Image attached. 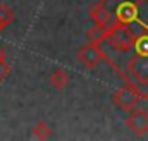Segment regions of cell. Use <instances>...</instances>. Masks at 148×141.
Instances as JSON below:
<instances>
[{
    "label": "cell",
    "mask_w": 148,
    "mask_h": 141,
    "mask_svg": "<svg viewBox=\"0 0 148 141\" xmlns=\"http://www.w3.org/2000/svg\"><path fill=\"white\" fill-rule=\"evenodd\" d=\"M50 84H52L57 91L66 90L67 84H69V74L64 69H55L52 72V76H50Z\"/></svg>",
    "instance_id": "cell-6"
},
{
    "label": "cell",
    "mask_w": 148,
    "mask_h": 141,
    "mask_svg": "<svg viewBox=\"0 0 148 141\" xmlns=\"http://www.w3.org/2000/svg\"><path fill=\"white\" fill-rule=\"evenodd\" d=\"M77 60L86 67V69H95L102 60H103V52L100 50L98 45L88 43L77 50Z\"/></svg>",
    "instance_id": "cell-3"
},
{
    "label": "cell",
    "mask_w": 148,
    "mask_h": 141,
    "mask_svg": "<svg viewBox=\"0 0 148 141\" xmlns=\"http://www.w3.org/2000/svg\"><path fill=\"white\" fill-rule=\"evenodd\" d=\"M0 17L7 23V24H10L12 21H14V12L7 7V5H3V3H0Z\"/></svg>",
    "instance_id": "cell-9"
},
{
    "label": "cell",
    "mask_w": 148,
    "mask_h": 141,
    "mask_svg": "<svg viewBox=\"0 0 148 141\" xmlns=\"http://www.w3.org/2000/svg\"><path fill=\"white\" fill-rule=\"evenodd\" d=\"M86 38H88L90 43L100 45V43L105 41V38H107V28H102V26H98V24H93V26L86 31Z\"/></svg>",
    "instance_id": "cell-7"
},
{
    "label": "cell",
    "mask_w": 148,
    "mask_h": 141,
    "mask_svg": "<svg viewBox=\"0 0 148 141\" xmlns=\"http://www.w3.org/2000/svg\"><path fill=\"white\" fill-rule=\"evenodd\" d=\"M7 26H9V24H7V23H5V21H3L2 17H0V33H2V31H3V29L7 28Z\"/></svg>",
    "instance_id": "cell-11"
},
{
    "label": "cell",
    "mask_w": 148,
    "mask_h": 141,
    "mask_svg": "<svg viewBox=\"0 0 148 141\" xmlns=\"http://www.w3.org/2000/svg\"><path fill=\"white\" fill-rule=\"evenodd\" d=\"M88 14H90L91 21H93L95 24L102 26V28H110L112 24H114V16H112L110 9H109L103 2L93 3V5L90 7Z\"/></svg>",
    "instance_id": "cell-5"
},
{
    "label": "cell",
    "mask_w": 148,
    "mask_h": 141,
    "mask_svg": "<svg viewBox=\"0 0 148 141\" xmlns=\"http://www.w3.org/2000/svg\"><path fill=\"white\" fill-rule=\"evenodd\" d=\"M3 59H5V50L0 47V60H3Z\"/></svg>",
    "instance_id": "cell-12"
},
{
    "label": "cell",
    "mask_w": 148,
    "mask_h": 141,
    "mask_svg": "<svg viewBox=\"0 0 148 141\" xmlns=\"http://www.w3.org/2000/svg\"><path fill=\"white\" fill-rule=\"evenodd\" d=\"M33 136L36 140H47L52 136V127L45 122V120H40L33 126Z\"/></svg>",
    "instance_id": "cell-8"
},
{
    "label": "cell",
    "mask_w": 148,
    "mask_h": 141,
    "mask_svg": "<svg viewBox=\"0 0 148 141\" xmlns=\"http://www.w3.org/2000/svg\"><path fill=\"white\" fill-rule=\"evenodd\" d=\"M10 74V66L5 62V59L3 60H0V81H3L7 76Z\"/></svg>",
    "instance_id": "cell-10"
},
{
    "label": "cell",
    "mask_w": 148,
    "mask_h": 141,
    "mask_svg": "<svg viewBox=\"0 0 148 141\" xmlns=\"http://www.w3.org/2000/svg\"><path fill=\"white\" fill-rule=\"evenodd\" d=\"M112 100H114V103L119 107V108L129 112L131 108H134V107L138 105V102L141 100V97L131 86H124V88L115 90V93L112 95Z\"/></svg>",
    "instance_id": "cell-2"
},
{
    "label": "cell",
    "mask_w": 148,
    "mask_h": 141,
    "mask_svg": "<svg viewBox=\"0 0 148 141\" xmlns=\"http://www.w3.org/2000/svg\"><path fill=\"white\" fill-rule=\"evenodd\" d=\"M126 126L133 131L134 136H145L148 133V110L143 107H134L129 110Z\"/></svg>",
    "instance_id": "cell-1"
},
{
    "label": "cell",
    "mask_w": 148,
    "mask_h": 141,
    "mask_svg": "<svg viewBox=\"0 0 148 141\" xmlns=\"http://www.w3.org/2000/svg\"><path fill=\"white\" fill-rule=\"evenodd\" d=\"M136 19V2L134 0H124L115 7V17L114 21L124 28H131Z\"/></svg>",
    "instance_id": "cell-4"
}]
</instances>
